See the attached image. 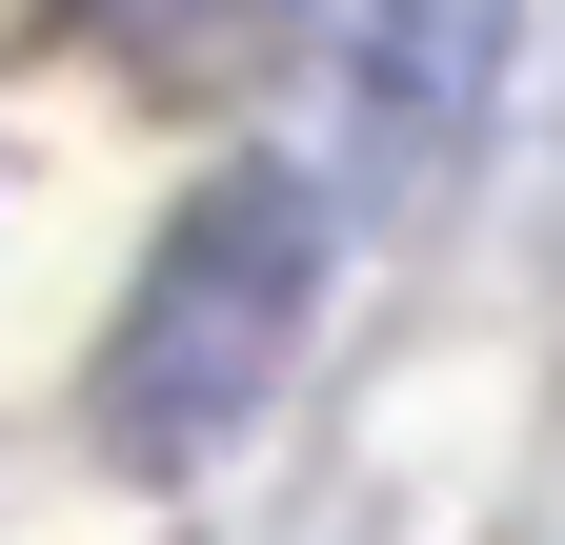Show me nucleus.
<instances>
[{"mask_svg":"<svg viewBox=\"0 0 565 545\" xmlns=\"http://www.w3.org/2000/svg\"><path fill=\"white\" fill-rule=\"evenodd\" d=\"M303 284H323V223H303V182H223V202H202V223L162 243V284H141L121 364H102V425H121L141 464L223 445L243 404H263V364H282V323H303Z\"/></svg>","mask_w":565,"mask_h":545,"instance_id":"f257e3e1","label":"nucleus"},{"mask_svg":"<svg viewBox=\"0 0 565 545\" xmlns=\"http://www.w3.org/2000/svg\"><path fill=\"white\" fill-rule=\"evenodd\" d=\"M484 82H505V0H364V41H343V101H364V142H384L404 182L465 162Z\"/></svg>","mask_w":565,"mask_h":545,"instance_id":"f03ea898","label":"nucleus"}]
</instances>
